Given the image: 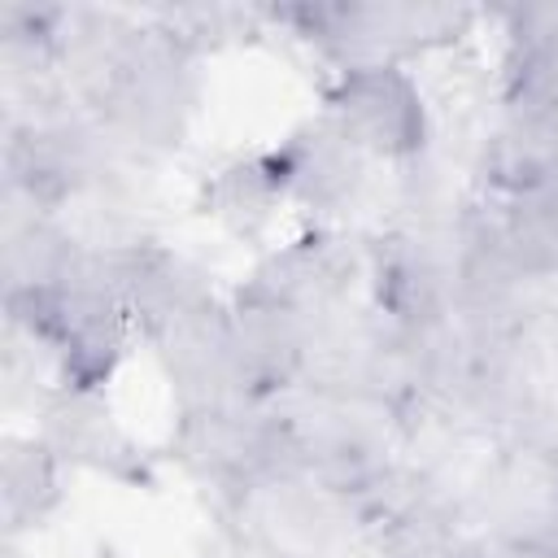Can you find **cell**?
<instances>
[{
    "mask_svg": "<svg viewBox=\"0 0 558 558\" xmlns=\"http://www.w3.org/2000/svg\"><path fill=\"white\" fill-rule=\"evenodd\" d=\"M340 113L349 135L392 153L414 148L423 135L418 96L392 65H353L340 83Z\"/></svg>",
    "mask_w": 558,
    "mask_h": 558,
    "instance_id": "obj_1",
    "label": "cell"
},
{
    "mask_svg": "<svg viewBox=\"0 0 558 558\" xmlns=\"http://www.w3.org/2000/svg\"><path fill=\"white\" fill-rule=\"evenodd\" d=\"M48 493H52V475H48L44 449H35V445L13 449L9 462H4V510H9V519L17 523L26 514V501L39 514V497H48Z\"/></svg>",
    "mask_w": 558,
    "mask_h": 558,
    "instance_id": "obj_2",
    "label": "cell"
}]
</instances>
